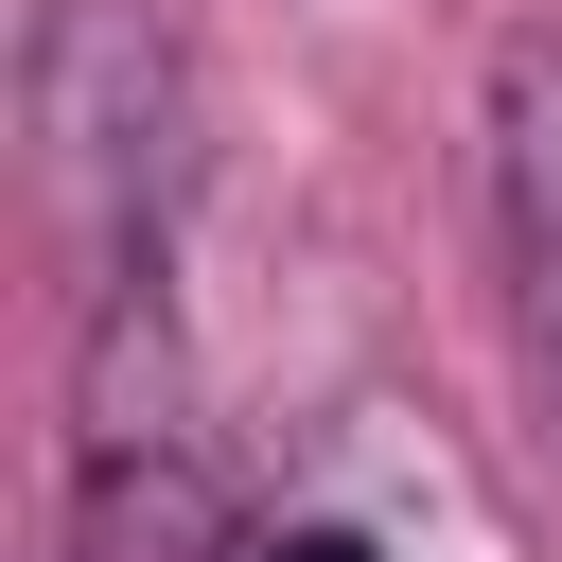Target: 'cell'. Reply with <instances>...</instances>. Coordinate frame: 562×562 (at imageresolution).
Returning <instances> with one entry per match:
<instances>
[{"mask_svg":"<svg viewBox=\"0 0 562 562\" xmlns=\"http://www.w3.org/2000/svg\"><path fill=\"white\" fill-rule=\"evenodd\" d=\"M474 140H492V246H509V299L562 369V18H509L492 35V88H474Z\"/></svg>","mask_w":562,"mask_h":562,"instance_id":"cell-1","label":"cell"},{"mask_svg":"<svg viewBox=\"0 0 562 562\" xmlns=\"http://www.w3.org/2000/svg\"><path fill=\"white\" fill-rule=\"evenodd\" d=\"M263 562H386L369 527H263Z\"/></svg>","mask_w":562,"mask_h":562,"instance_id":"cell-2","label":"cell"}]
</instances>
